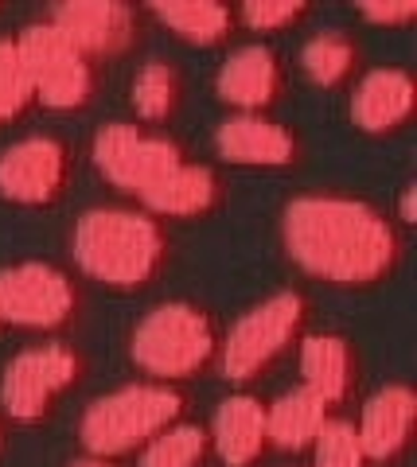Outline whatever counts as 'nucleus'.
Listing matches in <instances>:
<instances>
[{
	"label": "nucleus",
	"mask_w": 417,
	"mask_h": 467,
	"mask_svg": "<svg viewBox=\"0 0 417 467\" xmlns=\"http://www.w3.org/2000/svg\"><path fill=\"white\" fill-rule=\"evenodd\" d=\"M70 183V152L55 137H27L0 152V199L16 207H51Z\"/></svg>",
	"instance_id": "9d476101"
},
{
	"label": "nucleus",
	"mask_w": 417,
	"mask_h": 467,
	"mask_svg": "<svg viewBox=\"0 0 417 467\" xmlns=\"http://www.w3.org/2000/svg\"><path fill=\"white\" fill-rule=\"evenodd\" d=\"M413 113V82L406 70H370L351 98V117L363 133H394Z\"/></svg>",
	"instance_id": "ddd939ff"
},
{
	"label": "nucleus",
	"mask_w": 417,
	"mask_h": 467,
	"mask_svg": "<svg viewBox=\"0 0 417 467\" xmlns=\"http://www.w3.org/2000/svg\"><path fill=\"white\" fill-rule=\"evenodd\" d=\"M219 195L223 192H219L214 171L183 160V164L172 168L141 202H145L152 214H164V218H203L219 207Z\"/></svg>",
	"instance_id": "f3484780"
},
{
	"label": "nucleus",
	"mask_w": 417,
	"mask_h": 467,
	"mask_svg": "<svg viewBox=\"0 0 417 467\" xmlns=\"http://www.w3.org/2000/svg\"><path fill=\"white\" fill-rule=\"evenodd\" d=\"M413 417H417V401L410 386H386L379 389L375 398L367 401L363 409V425H359V444H363L367 460H391L398 456L410 441V429H413Z\"/></svg>",
	"instance_id": "2eb2a0df"
},
{
	"label": "nucleus",
	"mask_w": 417,
	"mask_h": 467,
	"mask_svg": "<svg viewBox=\"0 0 417 467\" xmlns=\"http://www.w3.org/2000/svg\"><path fill=\"white\" fill-rule=\"evenodd\" d=\"M183 413V398L168 386H121L98 398L82 413L78 436L94 451V460H109L137 444H149L152 436L172 429Z\"/></svg>",
	"instance_id": "20e7f679"
},
{
	"label": "nucleus",
	"mask_w": 417,
	"mask_h": 467,
	"mask_svg": "<svg viewBox=\"0 0 417 467\" xmlns=\"http://www.w3.org/2000/svg\"><path fill=\"white\" fill-rule=\"evenodd\" d=\"M316 467H367V451L348 420H328L316 436Z\"/></svg>",
	"instance_id": "393cba45"
},
{
	"label": "nucleus",
	"mask_w": 417,
	"mask_h": 467,
	"mask_svg": "<svg viewBox=\"0 0 417 467\" xmlns=\"http://www.w3.org/2000/svg\"><path fill=\"white\" fill-rule=\"evenodd\" d=\"M300 370H305V386L332 405L351 393L355 355L348 339H339V335H308L305 347H300Z\"/></svg>",
	"instance_id": "a211bd4d"
},
{
	"label": "nucleus",
	"mask_w": 417,
	"mask_h": 467,
	"mask_svg": "<svg viewBox=\"0 0 417 467\" xmlns=\"http://www.w3.org/2000/svg\"><path fill=\"white\" fill-rule=\"evenodd\" d=\"M0 324H5V319H0Z\"/></svg>",
	"instance_id": "7c9ffc66"
},
{
	"label": "nucleus",
	"mask_w": 417,
	"mask_h": 467,
	"mask_svg": "<svg viewBox=\"0 0 417 467\" xmlns=\"http://www.w3.org/2000/svg\"><path fill=\"white\" fill-rule=\"evenodd\" d=\"M214 144H219V152L230 164H246V168H281L297 160V137L289 129L254 113L230 117L219 129Z\"/></svg>",
	"instance_id": "f8f14e48"
},
{
	"label": "nucleus",
	"mask_w": 417,
	"mask_h": 467,
	"mask_svg": "<svg viewBox=\"0 0 417 467\" xmlns=\"http://www.w3.org/2000/svg\"><path fill=\"white\" fill-rule=\"evenodd\" d=\"M305 324H308V304L300 292H277V296L262 300L226 335L223 343L226 378H235V382L262 378L305 335Z\"/></svg>",
	"instance_id": "39448f33"
},
{
	"label": "nucleus",
	"mask_w": 417,
	"mask_h": 467,
	"mask_svg": "<svg viewBox=\"0 0 417 467\" xmlns=\"http://www.w3.org/2000/svg\"><path fill=\"white\" fill-rule=\"evenodd\" d=\"M214 448L226 467H250L269 444V420H266V405L254 398H226L214 413V432H211Z\"/></svg>",
	"instance_id": "dca6fc26"
},
{
	"label": "nucleus",
	"mask_w": 417,
	"mask_h": 467,
	"mask_svg": "<svg viewBox=\"0 0 417 467\" xmlns=\"http://www.w3.org/2000/svg\"><path fill=\"white\" fill-rule=\"evenodd\" d=\"M266 420H269V444L285 451H300L316 444V436L328 425V401L316 398L308 386H300L285 393L273 409H266Z\"/></svg>",
	"instance_id": "6ab92c4d"
},
{
	"label": "nucleus",
	"mask_w": 417,
	"mask_h": 467,
	"mask_svg": "<svg viewBox=\"0 0 417 467\" xmlns=\"http://www.w3.org/2000/svg\"><path fill=\"white\" fill-rule=\"evenodd\" d=\"M401 218H406V223H413V192L401 195Z\"/></svg>",
	"instance_id": "cd10ccee"
},
{
	"label": "nucleus",
	"mask_w": 417,
	"mask_h": 467,
	"mask_svg": "<svg viewBox=\"0 0 417 467\" xmlns=\"http://www.w3.org/2000/svg\"><path fill=\"white\" fill-rule=\"evenodd\" d=\"M281 94V63L269 47H242L219 70V98L238 109H266Z\"/></svg>",
	"instance_id": "4468645a"
},
{
	"label": "nucleus",
	"mask_w": 417,
	"mask_h": 467,
	"mask_svg": "<svg viewBox=\"0 0 417 467\" xmlns=\"http://www.w3.org/2000/svg\"><path fill=\"white\" fill-rule=\"evenodd\" d=\"M219 350V331L207 308L172 300L152 308L133 331V362L156 382H183L203 374Z\"/></svg>",
	"instance_id": "7ed1b4c3"
},
{
	"label": "nucleus",
	"mask_w": 417,
	"mask_h": 467,
	"mask_svg": "<svg viewBox=\"0 0 417 467\" xmlns=\"http://www.w3.org/2000/svg\"><path fill=\"white\" fill-rule=\"evenodd\" d=\"M82 355L67 343H43L27 347L5 367V382H0V405L12 420L36 425V420L51 417L70 389L82 382Z\"/></svg>",
	"instance_id": "423d86ee"
},
{
	"label": "nucleus",
	"mask_w": 417,
	"mask_h": 467,
	"mask_svg": "<svg viewBox=\"0 0 417 467\" xmlns=\"http://www.w3.org/2000/svg\"><path fill=\"white\" fill-rule=\"evenodd\" d=\"M78 316L75 281L43 261H24L0 273V319L20 327H63Z\"/></svg>",
	"instance_id": "6e6552de"
},
{
	"label": "nucleus",
	"mask_w": 417,
	"mask_h": 467,
	"mask_svg": "<svg viewBox=\"0 0 417 467\" xmlns=\"http://www.w3.org/2000/svg\"><path fill=\"white\" fill-rule=\"evenodd\" d=\"M32 101H36V86H32V70L24 63L20 43L0 39V121L20 117Z\"/></svg>",
	"instance_id": "b1692460"
},
{
	"label": "nucleus",
	"mask_w": 417,
	"mask_h": 467,
	"mask_svg": "<svg viewBox=\"0 0 417 467\" xmlns=\"http://www.w3.org/2000/svg\"><path fill=\"white\" fill-rule=\"evenodd\" d=\"M211 436L199 425H172L161 436H152L141 467H203Z\"/></svg>",
	"instance_id": "5701e85b"
},
{
	"label": "nucleus",
	"mask_w": 417,
	"mask_h": 467,
	"mask_svg": "<svg viewBox=\"0 0 417 467\" xmlns=\"http://www.w3.org/2000/svg\"><path fill=\"white\" fill-rule=\"evenodd\" d=\"M94 164L113 187L145 199L172 168L183 164V152L137 125H106L94 137Z\"/></svg>",
	"instance_id": "1a4fd4ad"
},
{
	"label": "nucleus",
	"mask_w": 417,
	"mask_h": 467,
	"mask_svg": "<svg viewBox=\"0 0 417 467\" xmlns=\"http://www.w3.org/2000/svg\"><path fill=\"white\" fill-rule=\"evenodd\" d=\"M305 16H308L305 5H269V0H262V5L242 8V20H246L250 32H281V27H289Z\"/></svg>",
	"instance_id": "a878e982"
},
{
	"label": "nucleus",
	"mask_w": 417,
	"mask_h": 467,
	"mask_svg": "<svg viewBox=\"0 0 417 467\" xmlns=\"http://www.w3.org/2000/svg\"><path fill=\"white\" fill-rule=\"evenodd\" d=\"M16 43L27 70H32L36 101H43L47 109H82L94 98L90 55H82L51 20L32 24Z\"/></svg>",
	"instance_id": "0eeeda50"
},
{
	"label": "nucleus",
	"mask_w": 417,
	"mask_h": 467,
	"mask_svg": "<svg viewBox=\"0 0 417 467\" xmlns=\"http://www.w3.org/2000/svg\"><path fill=\"white\" fill-rule=\"evenodd\" d=\"M300 63H305L308 78H312L316 86H339V82L351 78V70H355V63H359V47H355L351 36H343V32H324V36H316L308 47H305Z\"/></svg>",
	"instance_id": "412c9836"
},
{
	"label": "nucleus",
	"mask_w": 417,
	"mask_h": 467,
	"mask_svg": "<svg viewBox=\"0 0 417 467\" xmlns=\"http://www.w3.org/2000/svg\"><path fill=\"white\" fill-rule=\"evenodd\" d=\"M180 101H183V82H180L176 67L149 63L133 78V109L145 117V121H164V117L180 109Z\"/></svg>",
	"instance_id": "4be33fe9"
},
{
	"label": "nucleus",
	"mask_w": 417,
	"mask_h": 467,
	"mask_svg": "<svg viewBox=\"0 0 417 467\" xmlns=\"http://www.w3.org/2000/svg\"><path fill=\"white\" fill-rule=\"evenodd\" d=\"M51 24L82 55H121L137 39V12L118 0H75L51 12Z\"/></svg>",
	"instance_id": "9b49d317"
},
{
	"label": "nucleus",
	"mask_w": 417,
	"mask_h": 467,
	"mask_svg": "<svg viewBox=\"0 0 417 467\" xmlns=\"http://www.w3.org/2000/svg\"><path fill=\"white\" fill-rule=\"evenodd\" d=\"M70 467H109V463H106V460H75Z\"/></svg>",
	"instance_id": "c85d7f7f"
},
{
	"label": "nucleus",
	"mask_w": 417,
	"mask_h": 467,
	"mask_svg": "<svg viewBox=\"0 0 417 467\" xmlns=\"http://www.w3.org/2000/svg\"><path fill=\"white\" fill-rule=\"evenodd\" d=\"M152 16L168 24L172 32L199 47H211V43H223L235 32V12L223 5H211V0H192V5H156Z\"/></svg>",
	"instance_id": "aec40b11"
},
{
	"label": "nucleus",
	"mask_w": 417,
	"mask_h": 467,
	"mask_svg": "<svg viewBox=\"0 0 417 467\" xmlns=\"http://www.w3.org/2000/svg\"><path fill=\"white\" fill-rule=\"evenodd\" d=\"M285 250L316 281L336 288H375L401 261V238L370 202L308 195L285 211Z\"/></svg>",
	"instance_id": "f257e3e1"
},
{
	"label": "nucleus",
	"mask_w": 417,
	"mask_h": 467,
	"mask_svg": "<svg viewBox=\"0 0 417 467\" xmlns=\"http://www.w3.org/2000/svg\"><path fill=\"white\" fill-rule=\"evenodd\" d=\"M359 12H363L367 20L375 24H386V27H398V24H410L417 16V5H359Z\"/></svg>",
	"instance_id": "bb28decb"
},
{
	"label": "nucleus",
	"mask_w": 417,
	"mask_h": 467,
	"mask_svg": "<svg viewBox=\"0 0 417 467\" xmlns=\"http://www.w3.org/2000/svg\"><path fill=\"white\" fill-rule=\"evenodd\" d=\"M70 250L78 269L98 285L137 292L152 285L168 265V234L152 214L98 207L78 218Z\"/></svg>",
	"instance_id": "f03ea898"
},
{
	"label": "nucleus",
	"mask_w": 417,
	"mask_h": 467,
	"mask_svg": "<svg viewBox=\"0 0 417 467\" xmlns=\"http://www.w3.org/2000/svg\"><path fill=\"white\" fill-rule=\"evenodd\" d=\"M0 444H5V436H0Z\"/></svg>",
	"instance_id": "c756f323"
}]
</instances>
